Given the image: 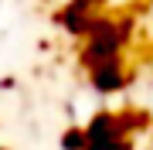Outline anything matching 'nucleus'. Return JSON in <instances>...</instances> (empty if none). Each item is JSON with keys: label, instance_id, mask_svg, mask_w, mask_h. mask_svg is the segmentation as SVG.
I'll return each instance as SVG.
<instances>
[{"label": "nucleus", "instance_id": "6e6552de", "mask_svg": "<svg viewBox=\"0 0 153 150\" xmlns=\"http://www.w3.org/2000/svg\"><path fill=\"white\" fill-rule=\"evenodd\" d=\"M0 150H4V147H0Z\"/></svg>", "mask_w": 153, "mask_h": 150}, {"label": "nucleus", "instance_id": "39448f33", "mask_svg": "<svg viewBox=\"0 0 153 150\" xmlns=\"http://www.w3.org/2000/svg\"><path fill=\"white\" fill-rule=\"evenodd\" d=\"M88 140H85V126H68L61 133V150H85Z\"/></svg>", "mask_w": 153, "mask_h": 150}, {"label": "nucleus", "instance_id": "0eeeda50", "mask_svg": "<svg viewBox=\"0 0 153 150\" xmlns=\"http://www.w3.org/2000/svg\"><path fill=\"white\" fill-rule=\"evenodd\" d=\"M88 4H92V7H99V10H102V4H105V0H88Z\"/></svg>", "mask_w": 153, "mask_h": 150}, {"label": "nucleus", "instance_id": "f257e3e1", "mask_svg": "<svg viewBox=\"0 0 153 150\" xmlns=\"http://www.w3.org/2000/svg\"><path fill=\"white\" fill-rule=\"evenodd\" d=\"M133 31H136V21L133 17H109V14L99 10L95 24L85 34L82 55H78V61L85 65V72L95 68V65H102V61H109V58H119L123 48L133 41Z\"/></svg>", "mask_w": 153, "mask_h": 150}, {"label": "nucleus", "instance_id": "7ed1b4c3", "mask_svg": "<svg viewBox=\"0 0 153 150\" xmlns=\"http://www.w3.org/2000/svg\"><path fill=\"white\" fill-rule=\"evenodd\" d=\"M88 82H92V89H95L99 96L123 92L126 85H129V72H126V61H123V55H119V58L102 61V65H95V68H88Z\"/></svg>", "mask_w": 153, "mask_h": 150}, {"label": "nucleus", "instance_id": "f03ea898", "mask_svg": "<svg viewBox=\"0 0 153 150\" xmlns=\"http://www.w3.org/2000/svg\"><path fill=\"white\" fill-rule=\"evenodd\" d=\"M129 137L133 133L126 130L123 116L119 113H109V109L95 113V116L85 123V140H88L85 150H133Z\"/></svg>", "mask_w": 153, "mask_h": 150}, {"label": "nucleus", "instance_id": "20e7f679", "mask_svg": "<svg viewBox=\"0 0 153 150\" xmlns=\"http://www.w3.org/2000/svg\"><path fill=\"white\" fill-rule=\"evenodd\" d=\"M99 17V7H92L88 0H68L65 7L58 10V24L65 34H75V38H85L88 28L95 24Z\"/></svg>", "mask_w": 153, "mask_h": 150}, {"label": "nucleus", "instance_id": "423d86ee", "mask_svg": "<svg viewBox=\"0 0 153 150\" xmlns=\"http://www.w3.org/2000/svg\"><path fill=\"white\" fill-rule=\"evenodd\" d=\"M119 116H123V123H126V130H129V133H136V130H143V126H146V113L126 109V113H119Z\"/></svg>", "mask_w": 153, "mask_h": 150}]
</instances>
